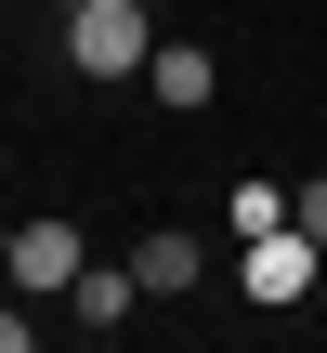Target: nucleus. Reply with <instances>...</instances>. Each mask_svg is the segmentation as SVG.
Wrapping results in <instances>:
<instances>
[{
	"instance_id": "5",
	"label": "nucleus",
	"mask_w": 327,
	"mask_h": 353,
	"mask_svg": "<svg viewBox=\"0 0 327 353\" xmlns=\"http://www.w3.org/2000/svg\"><path fill=\"white\" fill-rule=\"evenodd\" d=\"M131 301H144V275H131V262H79V275H66V314H79L92 341H105V327H131Z\"/></svg>"
},
{
	"instance_id": "8",
	"label": "nucleus",
	"mask_w": 327,
	"mask_h": 353,
	"mask_svg": "<svg viewBox=\"0 0 327 353\" xmlns=\"http://www.w3.org/2000/svg\"><path fill=\"white\" fill-rule=\"evenodd\" d=\"M301 236H315V249H327V170H315V183H301Z\"/></svg>"
},
{
	"instance_id": "4",
	"label": "nucleus",
	"mask_w": 327,
	"mask_h": 353,
	"mask_svg": "<svg viewBox=\"0 0 327 353\" xmlns=\"http://www.w3.org/2000/svg\"><path fill=\"white\" fill-rule=\"evenodd\" d=\"M131 275H144V301H184V288L210 275V249H197L184 223H157V236H131Z\"/></svg>"
},
{
	"instance_id": "2",
	"label": "nucleus",
	"mask_w": 327,
	"mask_h": 353,
	"mask_svg": "<svg viewBox=\"0 0 327 353\" xmlns=\"http://www.w3.org/2000/svg\"><path fill=\"white\" fill-rule=\"evenodd\" d=\"M79 262H92V236H79L66 210H26V223L0 236V288H26V301H66Z\"/></svg>"
},
{
	"instance_id": "6",
	"label": "nucleus",
	"mask_w": 327,
	"mask_h": 353,
	"mask_svg": "<svg viewBox=\"0 0 327 353\" xmlns=\"http://www.w3.org/2000/svg\"><path fill=\"white\" fill-rule=\"evenodd\" d=\"M144 92H157V105H210V52H197V39H157Z\"/></svg>"
},
{
	"instance_id": "1",
	"label": "nucleus",
	"mask_w": 327,
	"mask_h": 353,
	"mask_svg": "<svg viewBox=\"0 0 327 353\" xmlns=\"http://www.w3.org/2000/svg\"><path fill=\"white\" fill-rule=\"evenodd\" d=\"M66 65H79V79H144V65H157L144 0H66Z\"/></svg>"
},
{
	"instance_id": "9",
	"label": "nucleus",
	"mask_w": 327,
	"mask_h": 353,
	"mask_svg": "<svg viewBox=\"0 0 327 353\" xmlns=\"http://www.w3.org/2000/svg\"><path fill=\"white\" fill-rule=\"evenodd\" d=\"M0 353H26V314H13V301H0Z\"/></svg>"
},
{
	"instance_id": "7",
	"label": "nucleus",
	"mask_w": 327,
	"mask_h": 353,
	"mask_svg": "<svg viewBox=\"0 0 327 353\" xmlns=\"http://www.w3.org/2000/svg\"><path fill=\"white\" fill-rule=\"evenodd\" d=\"M275 223H301V196H288V183H236V196H223V236H236V249H249V236H275Z\"/></svg>"
},
{
	"instance_id": "3",
	"label": "nucleus",
	"mask_w": 327,
	"mask_h": 353,
	"mask_svg": "<svg viewBox=\"0 0 327 353\" xmlns=\"http://www.w3.org/2000/svg\"><path fill=\"white\" fill-rule=\"evenodd\" d=\"M315 236H301V223H275V236H249V249H236V288H249V301H262V314H288V301H315Z\"/></svg>"
}]
</instances>
